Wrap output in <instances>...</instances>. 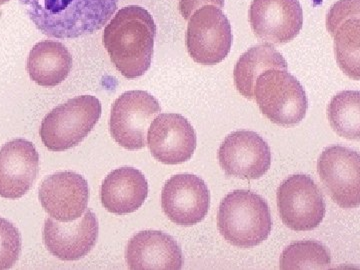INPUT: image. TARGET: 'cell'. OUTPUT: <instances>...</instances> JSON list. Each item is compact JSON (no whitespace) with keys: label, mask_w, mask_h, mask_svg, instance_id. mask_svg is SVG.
Instances as JSON below:
<instances>
[{"label":"cell","mask_w":360,"mask_h":270,"mask_svg":"<svg viewBox=\"0 0 360 270\" xmlns=\"http://www.w3.org/2000/svg\"><path fill=\"white\" fill-rule=\"evenodd\" d=\"M156 37L153 15L143 7H122L104 28L103 45L123 77H141L150 68Z\"/></svg>","instance_id":"obj_1"},{"label":"cell","mask_w":360,"mask_h":270,"mask_svg":"<svg viewBox=\"0 0 360 270\" xmlns=\"http://www.w3.org/2000/svg\"><path fill=\"white\" fill-rule=\"evenodd\" d=\"M120 0H18L35 27L54 39H78L98 32Z\"/></svg>","instance_id":"obj_2"},{"label":"cell","mask_w":360,"mask_h":270,"mask_svg":"<svg viewBox=\"0 0 360 270\" xmlns=\"http://www.w3.org/2000/svg\"><path fill=\"white\" fill-rule=\"evenodd\" d=\"M217 224L227 243L240 248L260 245L272 229L266 201L250 191H234L219 205Z\"/></svg>","instance_id":"obj_3"},{"label":"cell","mask_w":360,"mask_h":270,"mask_svg":"<svg viewBox=\"0 0 360 270\" xmlns=\"http://www.w3.org/2000/svg\"><path fill=\"white\" fill-rule=\"evenodd\" d=\"M101 116V103L96 96L75 97L45 115L40 137L49 150H68L84 141Z\"/></svg>","instance_id":"obj_4"},{"label":"cell","mask_w":360,"mask_h":270,"mask_svg":"<svg viewBox=\"0 0 360 270\" xmlns=\"http://www.w3.org/2000/svg\"><path fill=\"white\" fill-rule=\"evenodd\" d=\"M253 96L262 115L281 127L302 122L309 101L302 84L288 70H265L255 82Z\"/></svg>","instance_id":"obj_5"},{"label":"cell","mask_w":360,"mask_h":270,"mask_svg":"<svg viewBox=\"0 0 360 270\" xmlns=\"http://www.w3.org/2000/svg\"><path fill=\"white\" fill-rule=\"evenodd\" d=\"M161 112L155 97L143 90H130L118 97L111 108L110 134L129 150L146 148L148 129Z\"/></svg>","instance_id":"obj_6"},{"label":"cell","mask_w":360,"mask_h":270,"mask_svg":"<svg viewBox=\"0 0 360 270\" xmlns=\"http://www.w3.org/2000/svg\"><path fill=\"white\" fill-rule=\"evenodd\" d=\"M231 45V22L221 9L205 6L194 11L187 26L186 47L195 63L217 65L229 56Z\"/></svg>","instance_id":"obj_7"},{"label":"cell","mask_w":360,"mask_h":270,"mask_svg":"<svg viewBox=\"0 0 360 270\" xmlns=\"http://www.w3.org/2000/svg\"><path fill=\"white\" fill-rule=\"evenodd\" d=\"M276 200L283 224L292 231H312L326 217L323 195L307 175H292L284 180L277 189Z\"/></svg>","instance_id":"obj_8"},{"label":"cell","mask_w":360,"mask_h":270,"mask_svg":"<svg viewBox=\"0 0 360 270\" xmlns=\"http://www.w3.org/2000/svg\"><path fill=\"white\" fill-rule=\"evenodd\" d=\"M317 172L331 198L345 210L360 203V155L345 146L324 149L317 161Z\"/></svg>","instance_id":"obj_9"},{"label":"cell","mask_w":360,"mask_h":270,"mask_svg":"<svg viewBox=\"0 0 360 270\" xmlns=\"http://www.w3.org/2000/svg\"><path fill=\"white\" fill-rule=\"evenodd\" d=\"M220 167L229 176L258 179L271 165V151L267 142L257 132L239 130L222 142L219 150Z\"/></svg>","instance_id":"obj_10"},{"label":"cell","mask_w":360,"mask_h":270,"mask_svg":"<svg viewBox=\"0 0 360 270\" xmlns=\"http://www.w3.org/2000/svg\"><path fill=\"white\" fill-rule=\"evenodd\" d=\"M250 21L257 39L271 44H288L302 30V7L298 0H252Z\"/></svg>","instance_id":"obj_11"},{"label":"cell","mask_w":360,"mask_h":270,"mask_svg":"<svg viewBox=\"0 0 360 270\" xmlns=\"http://www.w3.org/2000/svg\"><path fill=\"white\" fill-rule=\"evenodd\" d=\"M161 206L172 222L191 226L207 215L210 193L205 182L196 175H174L163 186Z\"/></svg>","instance_id":"obj_12"},{"label":"cell","mask_w":360,"mask_h":270,"mask_svg":"<svg viewBox=\"0 0 360 270\" xmlns=\"http://www.w3.org/2000/svg\"><path fill=\"white\" fill-rule=\"evenodd\" d=\"M96 215L85 210L72 221L61 222L49 217L45 220L44 241L52 255L65 262H75L86 257L98 238Z\"/></svg>","instance_id":"obj_13"},{"label":"cell","mask_w":360,"mask_h":270,"mask_svg":"<svg viewBox=\"0 0 360 270\" xmlns=\"http://www.w3.org/2000/svg\"><path fill=\"white\" fill-rule=\"evenodd\" d=\"M148 144L151 155L165 165H179L193 158L196 148V134L184 116L162 113L149 127Z\"/></svg>","instance_id":"obj_14"},{"label":"cell","mask_w":360,"mask_h":270,"mask_svg":"<svg viewBox=\"0 0 360 270\" xmlns=\"http://www.w3.org/2000/svg\"><path fill=\"white\" fill-rule=\"evenodd\" d=\"M39 200L52 219L61 222L72 221L86 210L89 184L84 176L75 172H56L42 182Z\"/></svg>","instance_id":"obj_15"},{"label":"cell","mask_w":360,"mask_h":270,"mask_svg":"<svg viewBox=\"0 0 360 270\" xmlns=\"http://www.w3.org/2000/svg\"><path fill=\"white\" fill-rule=\"evenodd\" d=\"M359 0H338L326 16V27L335 39L336 61L355 80H359Z\"/></svg>","instance_id":"obj_16"},{"label":"cell","mask_w":360,"mask_h":270,"mask_svg":"<svg viewBox=\"0 0 360 270\" xmlns=\"http://www.w3.org/2000/svg\"><path fill=\"white\" fill-rule=\"evenodd\" d=\"M39 172V155L30 141L18 139L0 149V196L22 198L32 188Z\"/></svg>","instance_id":"obj_17"},{"label":"cell","mask_w":360,"mask_h":270,"mask_svg":"<svg viewBox=\"0 0 360 270\" xmlns=\"http://www.w3.org/2000/svg\"><path fill=\"white\" fill-rule=\"evenodd\" d=\"M130 269L179 270L182 269V251L176 241L165 232H139L125 250Z\"/></svg>","instance_id":"obj_18"},{"label":"cell","mask_w":360,"mask_h":270,"mask_svg":"<svg viewBox=\"0 0 360 270\" xmlns=\"http://www.w3.org/2000/svg\"><path fill=\"white\" fill-rule=\"evenodd\" d=\"M148 195V180L139 169L132 167L113 170L103 180L101 189L103 207L117 215L136 212Z\"/></svg>","instance_id":"obj_19"},{"label":"cell","mask_w":360,"mask_h":270,"mask_svg":"<svg viewBox=\"0 0 360 270\" xmlns=\"http://www.w3.org/2000/svg\"><path fill=\"white\" fill-rule=\"evenodd\" d=\"M72 63V56L65 44L56 40H42L30 51L26 70L35 84L54 87L68 78Z\"/></svg>","instance_id":"obj_20"},{"label":"cell","mask_w":360,"mask_h":270,"mask_svg":"<svg viewBox=\"0 0 360 270\" xmlns=\"http://www.w3.org/2000/svg\"><path fill=\"white\" fill-rule=\"evenodd\" d=\"M288 70V63L272 45L258 44L251 47L239 58L234 68V84L245 98L253 99L257 77L265 70Z\"/></svg>","instance_id":"obj_21"},{"label":"cell","mask_w":360,"mask_h":270,"mask_svg":"<svg viewBox=\"0 0 360 270\" xmlns=\"http://www.w3.org/2000/svg\"><path fill=\"white\" fill-rule=\"evenodd\" d=\"M331 127L347 139L359 141L360 136V94L345 90L336 94L328 108Z\"/></svg>","instance_id":"obj_22"},{"label":"cell","mask_w":360,"mask_h":270,"mask_svg":"<svg viewBox=\"0 0 360 270\" xmlns=\"http://www.w3.org/2000/svg\"><path fill=\"white\" fill-rule=\"evenodd\" d=\"M331 264L330 253L317 241H298L288 245L281 253V269H328Z\"/></svg>","instance_id":"obj_23"},{"label":"cell","mask_w":360,"mask_h":270,"mask_svg":"<svg viewBox=\"0 0 360 270\" xmlns=\"http://www.w3.org/2000/svg\"><path fill=\"white\" fill-rule=\"evenodd\" d=\"M20 252V232L11 221L0 217V270L11 269Z\"/></svg>","instance_id":"obj_24"},{"label":"cell","mask_w":360,"mask_h":270,"mask_svg":"<svg viewBox=\"0 0 360 270\" xmlns=\"http://www.w3.org/2000/svg\"><path fill=\"white\" fill-rule=\"evenodd\" d=\"M225 0H179V11L182 18L188 20L194 11L205 6H213L221 9Z\"/></svg>","instance_id":"obj_25"},{"label":"cell","mask_w":360,"mask_h":270,"mask_svg":"<svg viewBox=\"0 0 360 270\" xmlns=\"http://www.w3.org/2000/svg\"><path fill=\"white\" fill-rule=\"evenodd\" d=\"M8 1L9 0H0V6H4V4H7Z\"/></svg>","instance_id":"obj_26"}]
</instances>
